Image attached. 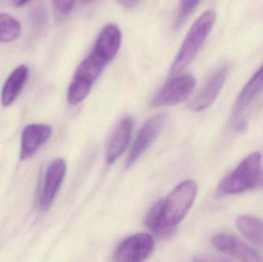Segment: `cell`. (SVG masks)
<instances>
[{
  "mask_svg": "<svg viewBox=\"0 0 263 262\" xmlns=\"http://www.w3.org/2000/svg\"><path fill=\"white\" fill-rule=\"evenodd\" d=\"M216 18V12L209 10L204 12L195 21L173 61L170 69V75H178L190 66L210 35Z\"/></svg>",
  "mask_w": 263,
  "mask_h": 262,
  "instance_id": "cell-1",
  "label": "cell"
},
{
  "mask_svg": "<svg viewBox=\"0 0 263 262\" xmlns=\"http://www.w3.org/2000/svg\"><path fill=\"white\" fill-rule=\"evenodd\" d=\"M107 64V62L92 51L80 63L68 90L69 104L77 106L89 95L94 83Z\"/></svg>",
  "mask_w": 263,
  "mask_h": 262,
  "instance_id": "cell-2",
  "label": "cell"
},
{
  "mask_svg": "<svg viewBox=\"0 0 263 262\" xmlns=\"http://www.w3.org/2000/svg\"><path fill=\"white\" fill-rule=\"evenodd\" d=\"M262 156L253 152L242 160L231 174L219 185V192L225 195L242 193L253 188L258 183L260 175Z\"/></svg>",
  "mask_w": 263,
  "mask_h": 262,
  "instance_id": "cell-3",
  "label": "cell"
},
{
  "mask_svg": "<svg viewBox=\"0 0 263 262\" xmlns=\"http://www.w3.org/2000/svg\"><path fill=\"white\" fill-rule=\"evenodd\" d=\"M198 186L192 179L179 183L164 199L165 218L168 224L177 226L191 209L196 195Z\"/></svg>",
  "mask_w": 263,
  "mask_h": 262,
  "instance_id": "cell-4",
  "label": "cell"
},
{
  "mask_svg": "<svg viewBox=\"0 0 263 262\" xmlns=\"http://www.w3.org/2000/svg\"><path fill=\"white\" fill-rule=\"evenodd\" d=\"M196 85V80L193 75H178L162 86L153 98V105L160 107L179 104L191 95Z\"/></svg>",
  "mask_w": 263,
  "mask_h": 262,
  "instance_id": "cell-5",
  "label": "cell"
},
{
  "mask_svg": "<svg viewBox=\"0 0 263 262\" xmlns=\"http://www.w3.org/2000/svg\"><path fill=\"white\" fill-rule=\"evenodd\" d=\"M155 243L148 233H138L123 240L114 253L115 262H142L153 252Z\"/></svg>",
  "mask_w": 263,
  "mask_h": 262,
  "instance_id": "cell-6",
  "label": "cell"
},
{
  "mask_svg": "<svg viewBox=\"0 0 263 262\" xmlns=\"http://www.w3.org/2000/svg\"><path fill=\"white\" fill-rule=\"evenodd\" d=\"M166 119V114L159 113L148 118L144 123L129 152L126 163V169L132 167L151 146L162 130Z\"/></svg>",
  "mask_w": 263,
  "mask_h": 262,
  "instance_id": "cell-7",
  "label": "cell"
},
{
  "mask_svg": "<svg viewBox=\"0 0 263 262\" xmlns=\"http://www.w3.org/2000/svg\"><path fill=\"white\" fill-rule=\"evenodd\" d=\"M229 70L230 66L228 65H224L219 67L209 78L205 84L202 86L199 93L190 104V109L192 111L196 112H202L214 103L223 87Z\"/></svg>",
  "mask_w": 263,
  "mask_h": 262,
  "instance_id": "cell-8",
  "label": "cell"
},
{
  "mask_svg": "<svg viewBox=\"0 0 263 262\" xmlns=\"http://www.w3.org/2000/svg\"><path fill=\"white\" fill-rule=\"evenodd\" d=\"M212 241L216 249L241 262H263L259 252L233 235L219 234L215 235Z\"/></svg>",
  "mask_w": 263,
  "mask_h": 262,
  "instance_id": "cell-9",
  "label": "cell"
},
{
  "mask_svg": "<svg viewBox=\"0 0 263 262\" xmlns=\"http://www.w3.org/2000/svg\"><path fill=\"white\" fill-rule=\"evenodd\" d=\"M66 173V163L63 158L53 160L48 167L44 186L40 198V207L46 212L52 206Z\"/></svg>",
  "mask_w": 263,
  "mask_h": 262,
  "instance_id": "cell-10",
  "label": "cell"
},
{
  "mask_svg": "<svg viewBox=\"0 0 263 262\" xmlns=\"http://www.w3.org/2000/svg\"><path fill=\"white\" fill-rule=\"evenodd\" d=\"M51 126L45 124H29L23 129L21 136L20 158L28 159L46 143L52 135Z\"/></svg>",
  "mask_w": 263,
  "mask_h": 262,
  "instance_id": "cell-11",
  "label": "cell"
},
{
  "mask_svg": "<svg viewBox=\"0 0 263 262\" xmlns=\"http://www.w3.org/2000/svg\"><path fill=\"white\" fill-rule=\"evenodd\" d=\"M121 41L120 28L116 24L107 25L100 32L92 52L109 63L118 53Z\"/></svg>",
  "mask_w": 263,
  "mask_h": 262,
  "instance_id": "cell-12",
  "label": "cell"
},
{
  "mask_svg": "<svg viewBox=\"0 0 263 262\" xmlns=\"http://www.w3.org/2000/svg\"><path fill=\"white\" fill-rule=\"evenodd\" d=\"M133 120L130 116L125 117L116 128L106 152V163H115L129 146L133 131Z\"/></svg>",
  "mask_w": 263,
  "mask_h": 262,
  "instance_id": "cell-13",
  "label": "cell"
},
{
  "mask_svg": "<svg viewBox=\"0 0 263 262\" xmlns=\"http://www.w3.org/2000/svg\"><path fill=\"white\" fill-rule=\"evenodd\" d=\"M263 89V63L259 70L250 78L241 91L233 111V118L237 119L245 109L250 106L253 100Z\"/></svg>",
  "mask_w": 263,
  "mask_h": 262,
  "instance_id": "cell-14",
  "label": "cell"
},
{
  "mask_svg": "<svg viewBox=\"0 0 263 262\" xmlns=\"http://www.w3.org/2000/svg\"><path fill=\"white\" fill-rule=\"evenodd\" d=\"M29 69L26 66L21 65L15 68L5 82L1 94L2 104L9 106L13 103L23 89L27 79Z\"/></svg>",
  "mask_w": 263,
  "mask_h": 262,
  "instance_id": "cell-15",
  "label": "cell"
},
{
  "mask_svg": "<svg viewBox=\"0 0 263 262\" xmlns=\"http://www.w3.org/2000/svg\"><path fill=\"white\" fill-rule=\"evenodd\" d=\"M145 224L153 233L162 238L171 236L176 228L168 224L165 218L164 199L159 200L151 208L145 218Z\"/></svg>",
  "mask_w": 263,
  "mask_h": 262,
  "instance_id": "cell-16",
  "label": "cell"
},
{
  "mask_svg": "<svg viewBox=\"0 0 263 262\" xmlns=\"http://www.w3.org/2000/svg\"><path fill=\"white\" fill-rule=\"evenodd\" d=\"M236 226L249 241L258 246H263L262 219L250 215H243L237 218Z\"/></svg>",
  "mask_w": 263,
  "mask_h": 262,
  "instance_id": "cell-17",
  "label": "cell"
},
{
  "mask_svg": "<svg viewBox=\"0 0 263 262\" xmlns=\"http://www.w3.org/2000/svg\"><path fill=\"white\" fill-rule=\"evenodd\" d=\"M20 22L12 15L0 13V43L15 41L21 34Z\"/></svg>",
  "mask_w": 263,
  "mask_h": 262,
  "instance_id": "cell-18",
  "label": "cell"
},
{
  "mask_svg": "<svg viewBox=\"0 0 263 262\" xmlns=\"http://www.w3.org/2000/svg\"><path fill=\"white\" fill-rule=\"evenodd\" d=\"M199 1H182L179 6L174 26L179 29L199 5Z\"/></svg>",
  "mask_w": 263,
  "mask_h": 262,
  "instance_id": "cell-19",
  "label": "cell"
},
{
  "mask_svg": "<svg viewBox=\"0 0 263 262\" xmlns=\"http://www.w3.org/2000/svg\"><path fill=\"white\" fill-rule=\"evenodd\" d=\"M75 2L74 1H54L53 5L55 10L61 14V15H66L72 12V9L75 6Z\"/></svg>",
  "mask_w": 263,
  "mask_h": 262,
  "instance_id": "cell-20",
  "label": "cell"
},
{
  "mask_svg": "<svg viewBox=\"0 0 263 262\" xmlns=\"http://www.w3.org/2000/svg\"><path fill=\"white\" fill-rule=\"evenodd\" d=\"M194 262H232L230 260L210 255H200L195 258Z\"/></svg>",
  "mask_w": 263,
  "mask_h": 262,
  "instance_id": "cell-21",
  "label": "cell"
},
{
  "mask_svg": "<svg viewBox=\"0 0 263 262\" xmlns=\"http://www.w3.org/2000/svg\"><path fill=\"white\" fill-rule=\"evenodd\" d=\"M122 4L124 5V6H126V7H133V6H134L135 5L137 4L138 2H135V1H124V2H121Z\"/></svg>",
  "mask_w": 263,
  "mask_h": 262,
  "instance_id": "cell-22",
  "label": "cell"
},
{
  "mask_svg": "<svg viewBox=\"0 0 263 262\" xmlns=\"http://www.w3.org/2000/svg\"><path fill=\"white\" fill-rule=\"evenodd\" d=\"M27 1H23V0H21V1H14L13 4L15 5L17 7H22V6H25V5L27 4Z\"/></svg>",
  "mask_w": 263,
  "mask_h": 262,
  "instance_id": "cell-23",
  "label": "cell"
},
{
  "mask_svg": "<svg viewBox=\"0 0 263 262\" xmlns=\"http://www.w3.org/2000/svg\"><path fill=\"white\" fill-rule=\"evenodd\" d=\"M257 183L259 184V186L263 187V172H260V175H259V179H258Z\"/></svg>",
  "mask_w": 263,
  "mask_h": 262,
  "instance_id": "cell-24",
  "label": "cell"
}]
</instances>
